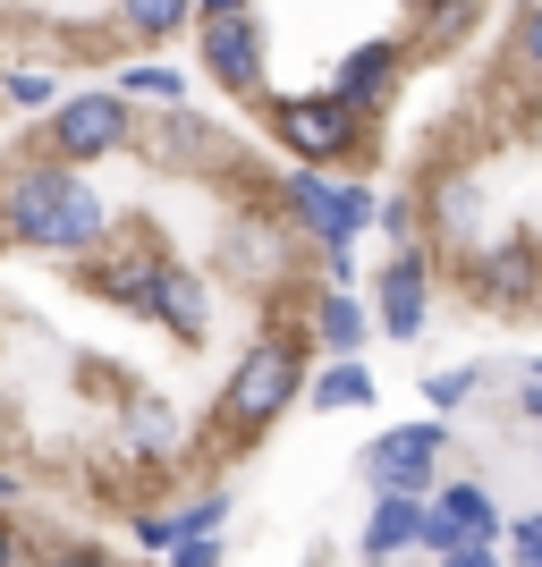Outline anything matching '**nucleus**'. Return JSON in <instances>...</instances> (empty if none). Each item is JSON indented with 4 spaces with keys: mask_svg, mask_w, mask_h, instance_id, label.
Masks as SVG:
<instances>
[{
    "mask_svg": "<svg viewBox=\"0 0 542 567\" xmlns=\"http://www.w3.org/2000/svg\"><path fill=\"white\" fill-rule=\"evenodd\" d=\"M407 69H416V51H407L399 34H374V43H356L348 60H339V76H330V94L348 102L356 118H374V111H390V102H399Z\"/></svg>",
    "mask_w": 542,
    "mask_h": 567,
    "instance_id": "f8f14e48",
    "label": "nucleus"
},
{
    "mask_svg": "<svg viewBox=\"0 0 542 567\" xmlns=\"http://www.w3.org/2000/svg\"><path fill=\"white\" fill-rule=\"evenodd\" d=\"M509 51H518V69L542 85V0H525V9H518V25H509Z\"/></svg>",
    "mask_w": 542,
    "mask_h": 567,
    "instance_id": "cd10ccee",
    "label": "nucleus"
},
{
    "mask_svg": "<svg viewBox=\"0 0 542 567\" xmlns=\"http://www.w3.org/2000/svg\"><path fill=\"white\" fill-rule=\"evenodd\" d=\"M534 381H542V364H534Z\"/></svg>",
    "mask_w": 542,
    "mask_h": 567,
    "instance_id": "c9c22d12",
    "label": "nucleus"
},
{
    "mask_svg": "<svg viewBox=\"0 0 542 567\" xmlns=\"http://www.w3.org/2000/svg\"><path fill=\"white\" fill-rule=\"evenodd\" d=\"M297 255H306V237L288 229V213H246V220H229V237H221V262H229L246 288L288 280Z\"/></svg>",
    "mask_w": 542,
    "mask_h": 567,
    "instance_id": "9b49d317",
    "label": "nucleus"
},
{
    "mask_svg": "<svg viewBox=\"0 0 542 567\" xmlns=\"http://www.w3.org/2000/svg\"><path fill=\"white\" fill-rule=\"evenodd\" d=\"M509 567H542V517L509 525Z\"/></svg>",
    "mask_w": 542,
    "mask_h": 567,
    "instance_id": "c85d7f7f",
    "label": "nucleus"
},
{
    "mask_svg": "<svg viewBox=\"0 0 542 567\" xmlns=\"http://www.w3.org/2000/svg\"><path fill=\"white\" fill-rule=\"evenodd\" d=\"M119 441L136 457H153V466H178V406H170L162 390L127 381V390H119Z\"/></svg>",
    "mask_w": 542,
    "mask_h": 567,
    "instance_id": "dca6fc26",
    "label": "nucleus"
},
{
    "mask_svg": "<svg viewBox=\"0 0 542 567\" xmlns=\"http://www.w3.org/2000/svg\"><path fill=\"white\" fill-rule=\"evenodd\" d=\"M9 499H18V474H0V508H9Z\"/></svg>",
    "mask_w": 542,
    "mask_h": 567,
    "instance_id": "f704fd0d",
    "label": "nucleus"
},
{
    "mask_svg": "<svg viewBox=\"0 0 542 567\" xmlns=\"http://www.w3.org/2000/svg\"><path fill=\"white\" fill-rule=\"evenodd\" d=\"M365 313L381 322V339H425V322H432V255L425 246H390L381 255Z\"/></svg>",
    "mask_w": 542,
    "mask_h": 567,
    "instance_id": "1a4fd4ad",
    "label": "nucleus"
},
{
    "mask_svg": "<svg viewBox=\"0 0 542 567\" xmlns=\"http://www.w3.org/2000/svg\"><path fill=\"white\" fill-rule=\"evenodd\" d=\"M306 373H314L306 322H263V331L246 339V355H237V373L221 381V406H213V483H221L229 457H246L288 406L306 399Z\"/></svg>",
    "mask_w": 542,
    "mask_h": 567,
    "instance_id": "f03ea898",
    "label": "nucleus"
},
{
    "mask_svg": "<svg viewBox=\"0 0 542 567\" xmlns=\"http://www.w3.org/2000/svg\"><path fill=\"white\" fill-rule=\"evenodd\" d=\"M474 390H483V373H474V364H467V373H425V406H432V415H458Z\"/></svg>",
    "mask_w": 542,
    "mask_h": 567,
    "instance_id": "bb28decb",
    "label": "nucleus"
},
{
    "mask_svg": "<svg viewBox=\"0 0 542 567\" xmlns=\"http://www.w3.org/2000/svg\"><path fill=\"white\" fill-rule=\"evenodd\" d=\"M221 525H229V483H204V492H195L187 508H170V517H153V508H144V517H136V543H144V550L221 543Z\"/></svg>",
    "mask_w": 542,
    "mask_h": 567,
    "instance_id": "f3484780",
    "label": "nucleus"
},
{
    "mask_svg": "<svg viewBox=\"0 0 542 567\" xmlns=\"http://www.w3.org/2000/svg\"><path fill=\"white\" fill-rule=\"evenodd\" d=\"M0 567H25V534H18V517L0 508Z\"/></svg>",
    "mask_w": 542,
    "mask_h": 567,
    "instance_id": "7c9ffc66",
    "label": "nucleus"
},
{
    "mask_svg": "<svg viewBox=\"0 0 542 567\" xmlns=\"http://www.w3.org/2000/svg\"><path fill=\"white\" fill-rule=\"evenodd\" d=\"M374 220L390 229V246H425V213H416V195H374Z\"/></svg>",
    "mask_w": 542,
    "mask_h": 567,
    "instance_id": "393cba45",
    "label": "nucleus"
},
{
    "mask_svg": "<svg viewBox=\"0 0 542 567\" xmlns=\"http://www.w3.org/2000/svg\"><path fill=\"white\" fill-rule=\"evenodd\" d=\"M458 543H500V508H492V492H483L474 474L425 492V550L441 559V550H458Z\"/></svg>",
    "mask_w": 542,
    "mask_h": 567,
    "instance_id": "4468645a",
    "label": "nucleus"
},
{
    "mask_svg": "<svg viewBox=\"0 0 542 567\" xmlns=\"http://www.w3.org/2000/svg\"><path fill=\"white\" fill-rule=\"evenodd\" d=\"M119 25H127V43H170L195 25V0H119Z\"/></svg>",
    "mask_w": 542,
    "mask_h": 567,
    "instance_id": "4be33fe9",
    "label": "nucleus"
},
{
    "mask_svg": "<svg viewBox=\"0 0 542 567\" xmlns=\"http://www.w3.org/2000/svg\"><path fill=\"white\" fill-rule=\"evenodd\" d=\"M483 25V0H425V51H458Z\"/></svg>",
    "mask_w": 542,
    "mask_h": 567,
    "instance_id": "b1692460",
    "label": "nucleus"
},
{
    "mask_svg": "<svg viewBox=\"0 0 542 567\" xmlns=\"http://www.w3.org/2000/svg\"><path fill=\"white\" fill-rule=\"evenodd\" d=\"M170 567H221V543H178V550H170Z\"/></svg>",
    "mask_w": 542,
    "mask_h": 567,
    "instance_id": "473e14b6",
    "label": "nucleus"
},
{
    "mask_svg": "<svg viewBox=\"0 0 542 567\" xmlns=\"http://www.w3.org/2000/svg\"><path fill=\"white\" fill-rule=\"evenodd\" d=\"M136 144H144L162 169H195V162H221V153H229V136H221L204 111H187V102H178V111H162V118H153V136H136Z\"/></svg>",
    "mask_w": 542,
    "mask_h": 567,
    "instance_id": "a211bd4d",
    "label": "nucleus"
},
{
    "mask_svg": "<svg viewBox=\"0 0 542 567\" xmlns=\"http://www.w3.org/2000/svg\"><path fill=\"white\" fill-rule=\"evenodd\" d=\"M280 213L314 255H356V237L374 229V187L323 178V169H280Z\"/></svg>",
    "mask_w": 542,
    "mask_h": 567,
    "instance_id": "20e7f679",
    "label": "nucleus"
},
{
    "mask_svg": "<svg viewBox=\"0 0 542 567\" xmlns=\"http://www.w3.org/2000/svg\"><path fill=\"white\" fill-rule=\"evenodd\" d=\"M0 246H25V255H51V262H85L111 246V195L85 187L69 162L18 153L0 169Z\"/></svg>",
    "mask_w": 542,
    "mask_h": 567,
    "instance_id": "f257e3e1",
    "label": "nucleus"
},
{
    "mask_svg": "<svg viewBox=\"0 0 542 567\" xmlns=\"http://www.w3.org/2000/svg\"><path fill=\"white\" fill-rule=\"evenodd\" d=\"M119 94H127V102H162V111H178V102H187V76L170 69V60H136V69H119Z\"/></svg>",
    "mask_w": 542,
    "mask_h": 567,
    "instance_id": "5701e85b",
    "label": "nucleus"
},
{
    "mask_svg": "<svg viewBox=\"0 0 542 567\" xmlns=\"http://www.w3.org/2000/svg\"><path fill=\"white\" fill-rule=\"evenodd\" d=\"M449 415H416V424H390L365 441V457H356V474L374 483V492H432L441 483V457H449Z\"/></svg>",
    "mask_w": 542,
    "mask_h": 567,
    "instance_id": "0eeeda50",
    "label": "nucleus"
},
{
    "mask_svg": "<svg viewBox=\"0 0 542 567\" xmlns=\"http://www.w3.org/2000/svg\"><path fill=\"white\" fill-rule=\"evenodd\" d=\"M0 94L18 102V111H51V102H60V76H51V69H9V76H0Z\"/></svg>",
    "mask_w": 542,
    "mask_h": 567,
    "instance_id": "a878e982",
    "label": "nucleus"
},
{
    "mask_svg": "<svg viewBox=\"0 0 542 567\" xmlns=\"http://www.w3.org/2000/svg\"><path fill=\"white\" fill-rule=\"evenodd\" d=\"M162 262H170V246H153V237H136V246H102V255L76 262V288H85L94 306H111V313H144V288H153Z\"/></svg>",
    "mask_w": 542,
    "mask_h": 567,
    "instance_id": "ddd939ff",
    "label": "nucleus"
},
{
    "mask_svg": "<svg viewBox=\"0 0 542 567\" xmlns=\"http://www.w3.org/2000/svg\"><path fill=\"white\" fill-rule=\"evenodd\" d=\"M213 18H255V0H195V25H213Z\"/></svg>",
    "mask_w": 542,
    "mask_h": 567,
    "instance_id": "2f4dec72",
    "label": "nucleus"
},
{
    "mask_svg": "<svg viewBox=\"0 0 542 567\" xmlns=\"http://www.w3.org/2000/svg\"><path fill=\"white\" fill-rule=\"evenodd\" d=\"M306 406H314V415H356V406H374L365 355H330L323 373H306Z\"/></svg>",
    "mask_w": 542,
    "mask_h": 567,
    "instance_id": "412c9836",
    "label": "nucleus"
},
{
    "mask_svg": "<svg viewBox=\"0 0 542 567\" xmlns=\"http://www.w3.org/2000/svg\"><path fill=\"white\" fill-rule=\"evenodd\" d=\"M407 550H425V492H374L365 508V559H407Z\"/></svg>",
    "mask_w": 542,
    "mask_h": 567,
    "instance_id": "6ab92c4d",
    "label": "nucleus"
},
{
    "mask_svg": "<svg viewBox=\"0 0 542 567\" xmlns=\"http://www.w3.org/2000/svg\"><path fill=\"white\" fill-rule=\"evenodd\" d=\"M449 280L483 313H542V246L534 237H483L474 255L449 262Z\"/></svg>",
    "mask_w": 542,
    "mask_h": 567,
    "instance_id": "423d86ee",
    "label": "nucleus"
},
{
    "mask_svg": "<svg viewBox=\"0 0 542 567\" xmlns=\"http://www.w3.org/2000/svg\"><path fill=\"white\" fill-rule=\"evenodd\" d=\"M204 76H213L229 102H263L272 94V51H263L255 18H213L204 25Z\"/></svg>",
    "mask_w": 542,
    "mask_h": 567,
    "instance_id": "9d476101",
    "label": "nucleus"
},
{
    "mask_svg": "<svg viewBox=\"0 0 542 567\" xmlns=\"http://www.w3.org/2000/svg\"><path fill=\"white\" fill-rule=\"evenodd\" d=\"M365 331H374V313H365L356 288H314V297H306V339H314V348L356 355V348H365Z\"/></svg>",
    "mask_w": 542,
    "mask_h": 567,
    "instance_id": "aec40b11",
    "label": "nucleus"
},
{
    "mask_svg": "<svg viewBox=\"0 0 542 567\" xmlns=\"http://www.w3.org/2000/svg\"><path fill=\"white\" fill-rule=\"evenodd\" d=\"M144 127H136V102L119 94V85H85V94H60L43 111V136L25 144V153H43V162H111V153H127Z\"/></svg>",
    "mask_w": 542,
    "mask_h": 567,
    "instance_id": "7ed1b4c3",
    "label": "nucleus"
},
{
    "mask_svg": "<svg viewBox=\"0 0 542 567\" xmlns=\"http://www.w3.org/2000/svg\"><path fill=\"white\" fill-rule=\"evenodd\" d=\"M263 118H272V136L297 169H330V162H356L365 153V118L348 102L330 94H263Z\"/></svg>",
    "mask_w": 542,
    "mask_h": 567,
    "instance_id": "39448f33",
    "label": "nucleus"
},
{
    "mask_svg": "<svg viewBox=\"0 0 542 567\" xmlns=\"http://www.w3.org/2000/svg\"><path fill=\"white\" fill-rule=\"evenodd\" d=\"M441 567H500V550L492 543H458V550H441Z\"/></svg>",
    "mask_w": 542,
    "mask_h": 567,
    "instance_id": "c756f323",
    "label": "nucleus"
},
{
    "mask_svg": "<svg viewBox=\"0 0 542 567\" xmlns=\"http://www.w3.org/2000/svg\"><path fill=\"white\" fill-rule=\"evenodd\" d=\"M518 415H525V424H542V381H525V390H518Z\"/></svg>",
    "mask_w": 542,
    "mask_h": 567,
    "instance_id": "72a5a7b5",
    "label": "nucleus"
},
{
    "mask_svg": "<svg viewBox=\"0 0 542 567\" xmlns=\"http://www.w3.org/2000/svg\"><path fill=\"white\" fill-rule=\"evenodd\" d=\"M136 322L170 331L178 348H204V339H213V288L195 280L187 262H162V271H153V288H144V313H136Z\"/></svg>",
    "mask_w": 542,
    "mask_h": 567,
    "instance_id": "2eb2a0df",
    "label": "nucleus"
},
{
    "mask_svg": "<svg viewBox=\"0 0 542 567\" xmlns=\"http://www.w3.org/2000/svg\"><path fill=\"white\" fill-rule=\"evenodd\" d=\"M416 213H425V237L432 246H449V262L474 255L492 229V195H483V169H432L425 195H416Z\"/></svg>",
    "mask_w": 542,
    "mask_h": 567,
    "instance_id": "6e6552de",
    "label": "nucleus"
}]
</instances>
